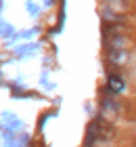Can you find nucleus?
I'll list each match as a JSON object with an SVG mask.
<instances>
[{
    "mask_svg": "<svg viewBox=\"0 0 136 147\" xmlns=\"http://www.w3.org/2000/svg\"><path fill=\"white\" fill-rule=\"evenodd\" d=\"M107 61L113 65V67H121L130 61V53L128 49H119V51H107Z\"/></svg>",
    "mask_w": 136,
    "mask_h": 147,
    "instance_id": "nucleus-1",
    "label": "nucleus"
},
{
    "mask_svg": "<svg viewBox=\"0 0 136 147\" xmlns=\"http://www.w3.org/2000/svg\"><path fill=\"white\" fill-rule=\"evenodd\" d=\"M100 15L107 23H126L128 21V13H119V11H113L109 6H103L100 9Z\"/></svg>",
    "mask_w": 136,
    "mask_h": 147,
    "instance_id": "nucleus-2",
    "label": "nucleus"
},
{
    "mask_svg": "<svg viewBox=\"0 0 136 147\" xmlns=\"http://www.w3.org/2000/svg\"><path fill=\"white\" fill-rule=\"evenodd\" d=\"M107 88L111 95H119V92H124L126 90V80L117 76V74H111V76L107 78Z\"/></svg>",
    "mask_w": 136,
    "mask_h": 147,
    "instance_id": "nucleus-3",
    "label": "nucleus"
},
{
    "mask_svg": "<svg viewBox=\"0 0 136 147\" xmlns=\"http://www.w3.org/2000/svg\"><path fill=\"white\" fill-rule=\"evenodd\" d=\"M130 46V40H128V36L121 32V34L109 38V44H107V51H119V49H128Z\"/></svg>",
    "mask_w": 136,
    "mask_h": 147,
    "instance_id": "nucleus-4",
    "label": "nucleus"
},
{
    "mask_svg": "<svg viewBox=\"0 0 136 147\" xmlns=\"http://www.w3.org/2000/svg\"><path fill=\"white\" fill-rule=\"evenodd\" d=\"M105 6H109L113 11H119V13H128L132 9V2L130 0H105Z\"/></svg>",
    "mask_w": 136,
    "mask_h": 147,
    "instance_id": "nucleus-5",
    "label": "nucleus"
},
{
    "mask_svg": "<svg viewBox=\"0 0 136 147\" xmlns=\"http://www.w3.org/2000/svg\"><path fill=\"white\" fill-rule=\"evenodd\" d=\"M119 109H121L119 103H115L113 99H103V111L107 113V116H109V113H111V116H117Z\"/></svg>",
    "mask_w": 136,
    "mask_h": 147,
    "instance_id": "nucleus-6",
    "label": "nucleus"
},
{
    "mask_svg": "<svg viewBox=\"0 0 136 147\" xmlns=\"http://www.w3.org/2000/svg\"><path fill=\"white\" fill-rule=\"evenodd\" d=\"M103 34H105V38H107V36L113 38V36L121 34V23H107V21H105V25H103Z\"/></svg>",
    "mask_w": 136,
    "mask_h": 147,
    "instance_id": "nucleus-7",
    "label": "nucleus"
}]
</instances>
